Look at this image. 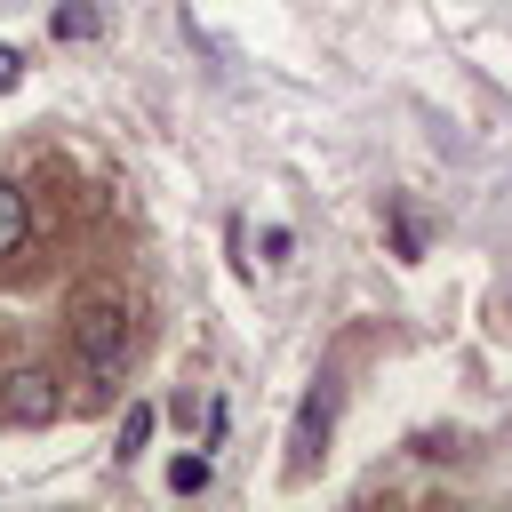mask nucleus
Instances as JSON below:
<instances>
[{"label":"nucleus","instance_id":"obj_5","mask_svg":"<svg viewBox=\"0 0 512 512\" xmlns=\"http://www.w3.org/2000/svg\"><path fill=\"white\" fill-rule=\"evenodd\" d=\"M168 488H176V496H200V488H208V456H176V464H168Z\"/></svg>","mask_w":512,"mask_h":512},{"label":"nucleus","instance_id":"obj_7","mask_svg":"<svg viewBox=\"0 0 512 512\" xmlns=\"http://www.w3.org/2000/svg\"><path fill=\"white\" fill-rule=\"evenodd\" d=\"M16 80H24V56H16V48H0V88H16Z\"/></svg>","mask_w":512,"mask_h":512},{"label":"nucleus","instance_id":"obj_6","mask_svg":"<svg viewBox=\"0 0 512 512\" xmlns=\"http://www.w3.org/2000/svg\"><path fill=\"white\" fill-rule=\"evenodd\" d=\"M152 440V408H128V424H120V456H136Z\"/></svg>","mask_w":512,"mask_h":512},{"label":"nucleus","instance_id":"obj_2","mask_svg":"<svg viewBox=\"0 0 512 512\" xmlns=\"http://www.w3.org/2000/svg\"><path fill=\"white\" fill-rule=\"evenodd\" d=\"M56 416H64V384H56V368H40V360L0 368V424H56Z\"/></svg>","mask_w":512,"mask_h":512},{"label":"nucleus","instance_id":"obj_1","mask_svg":"<svg viewBox=\"0 0 512 512\" xmlns=\"http://www.w3.org/2000/svg\"><path fill=\"white\" fill-rule=\"evenodd\" d=\"M64 352H72V368H80V384H88V400H104L112 384H128V368H136V352H144V328H136V304L128 296H80L72 304V320H64Z\"/></svg>","mask_w":512,"mask_h":512},{"label":"nucleus","instance_id":"obj_3","mask_svg":"<svg viewBox=\"0 0 512 512\" xmlns=\"http://www.w3.org/2000/svg\"><path fill=\"white\" fill-rule=\"evenodd\" d=\"M24 256H32V192L0 176V272H16Z\"/></svg>","mask_w":512,"mask_h":512},{"label":"nucleus","instance_id":"obj_4","mask_svg":"<svg viewBox=\"0 0 512 512\" xmlns=\"http://www.w3.org/2000/svg\"><path fill=\"white\" fill-rule=\"evenodd\" d=\"M56 40H96V8H88V0L56 8Z\"/></svg>","mask_w":512,"mask_h":512}]
</instances>
